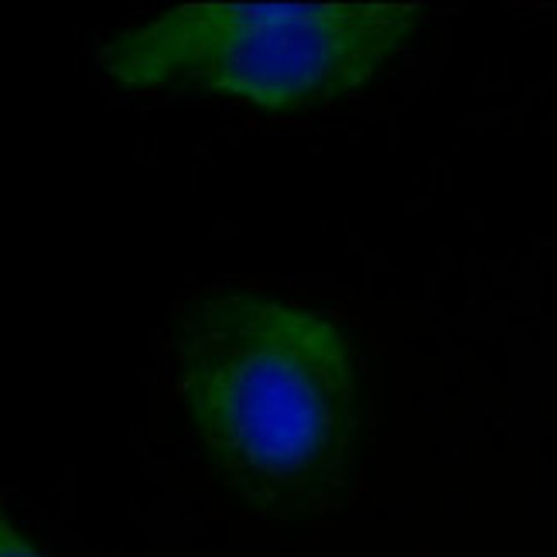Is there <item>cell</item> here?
I'll return each mask as SVG.
<instances>
[{
	"mask_svg": "<svg viewBox=\"0 0 557 557\" xmlns=\"http://www.w3.org/2000/svg\"><path fill=\"white\" fill-rule=\"evenodd\" d=\"M172 380L209 472L250 510L319 513L349 486L359 391L332 314L253 287L199 290L172 322Z\"/></svg>",
	"mask_w": 557,
	"mask_h": 557,
	"instance_id": "obj_1",
	"label": "cell"
},
{
	"mask_svg": "<svg viewBox=\"0 0 557 557\" xmlns=\"http://www.w3.org/2000/svg\"><path fill=\"white\" fill-rule=\"evenodd\" d=\"M421 4H182L96 48L120 89L311 113L367 92L414 45Z\"/></svg>",
	"mask_w": 557,
	"mask_h": 557,
	"instance_id": "obj_2",
	"label": "cell"
},
{
	"mask_svg": "<svg viewBox=\"0 0 557 557\" xmlns=\"http://www.w3.org/2000/svg\"><path fill=\"white\" fill-rule=\"evenodd\" d=\"M0 557H45L41 550H35L28 544V537L8 520V513L0 510Z\"/></svg>",
	"mask_w": 557,
	"mask_h": 557,
	"instance_id": "obj_3",
	"label": "cell"
}]
</instances>
